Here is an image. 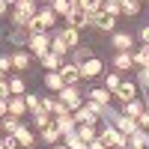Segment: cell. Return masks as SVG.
Segmentation results:
<instances>
[{
	"instance_id": "cell-28",
	"label": "cell",
	"mask_w": 149,
	"mask_h": 149,
	"mask_svg": "<svg viewBox=\"0 0 149 149\" xmlns=\"http://www.w3.org/2000/svg\"><path fill=\"white\" fill-rule=\"evenodd\" d=\"M122 81H125V78H122V74H119L116 69H113V72H104V86H107V90H110V93H116Z\"/></svg>"
},
{
	"instance_id": "cell-49",
	"label": "cell",
	"mask_w": 149,
	"mask_h": 149,
	"mask_svg": "<svg viewBox=\"0 0 149 149\" xmlns=\"http://www.w3.org/2000/svg\"><path fill=\"white\" fill-rule=\"evenodd\" d=\"M39 3H42V6H45V3H51V0H39Z\"/></svg>"
},
{
	"instance_id": "cell-34",
	"label": "cell",
	"mask_w": 149,
	"mask_h": 149,
	"mask_svg": "<svg viewBox=\"0 0 149 149\" xmlns=\"http://www.w3.org/2000/svg\"><path fill=\"white\" fill-rule=\"evenodd\" d=\"M137 86H140V93L149 98V66L146 69H137Z\"/></svg>"
},
{
	"instance_id": "cell-30",
	"label": "cell",
	"mask_w": 149,
	"mask_h": 149,
	"mask_svg": "<svg viewBox=\"0 0 149 149\" xmlns=\"http://www.w3.org/2000/svg\"><path fill=\"white\" fill-rule=\"evenodd\" d=\"M95 30H102V33H116V18L107 15V12H102V21H98Z\"/></svg>"
},
{
	"instance_id": "cell-52",
	"label": "cell",
	"mask_w": 149,
	"mask_h": 149,
	"mask_svg": "<svg viewBox=\"0 0 149 149\" xmlns=\"http://www.w3.org/2000/svg\"><path fill=\"white\" fill-rule=\"evenodd\" d=\"M146 3H149V0H146Z\"/></svg>"
},
{
	"instance_id": "cell-40",
	"label": "cell",
	"mask_w": 149,
	"mask_h": 149,
	"mask_svg": "<svg viewBox=\"0 0 149 149\" xmlns=\"http://www.w3.org/2000/svg\"><path fill=\"white\" fill-rule=\"evenodd\" d=\"M12 69H15V66H12V54H3V57H0V74H3V78H9Z\"/></svg>"
},
{
	"instance_id": "cell-3",
	"label": "cell",
	"mask_w": 149,
	"mask_h": 149,
	"mask_svg": "<svg viewBox=\"0 0 149 149\" xmlns=\"http://www.w3.org/2000/svg\"><path fill=\"white\" fill-rule=\"evenodd\" d=\"M57 95H60V102H63V104L72 110V113H74V110H78V107L86 102V95L78 90V86H63V90H60Z\"/></svg>"
},
{
	"instance_id": "cell-11",
	"label": "cell",
	"mask_w": 149,
	"mask_h": 149,
	"mask_svg": "<svg viewBox=\"0 0 149 149\" xmlns=\"http://www.w3.org/2000/svg\"><path fill=\"white\" fill-rule=\"evenodd\" d=\"M113 125H116L122 134H128V137H131V134L140 128V122L134 119V116H128V113H122V110H119V113H116V119H113Z\"/></svg>"
},
{
	"instance_id": "cell-31",
	"label": "cell",
	"mask_w": 149,
	"mask_h": 149,
	"mask_svg": "<svg viewBox=\"0 0 149 149\" xmlns=\"http://www.w3.org/2000/svg\"><path fill=\"white\" fill-rule=\"evenodd\" d=\"M122 3V15H128V18H134V15H140V0H119Z\"/></svg>"
},
{
	"instance_id": "cell-21",
	"label": "cell",
	"mask_w": 149,
	"mask_h": 149,
	"mask_svg": "<svg viewBox=\"0 0 149 149\" xmlns=\"http://www.w3.org/2000/svg\"><path fill=\"white\" fill-rule=\"evenodd\" d=\"M9 113H15V116H27V113H30L27 98H24V95H12V98H9Z\"/></svg>"
},
{
	"instance_id": "cell-14",
	"label": "cell",
	"mask_w": 149,
	"mask_h": 149,
	"mask_svg": "<svg viewBox=\"0 0 149 149\" xmlns=\"http://www.w3.org/2000/svg\"><path fill=\"white\" fill-rule=\"evenodd\" d=\"M39 140H42V143H48V146H57L60 140H63V131H60L57 122H51L48 128H42V131H39Z\"/></svg>"
},
{
	"instance_id": "cell-20",
	"label": "cell",
	"mask_w": 149,
	"mask_h": 149,
	"mask_svg": "<svg viewBox=\"0 0 149 149\" xmlns=\"http://www.w3.org/2000/svg\"><path fill=\"white\" fill-rule=\"evenodd\" d=\"M30 30L27 27H12V33H9V39H12V45H18V48H27L30 45Z\"/></svg>"
},
{
	"instance_id": "cell-36",
	"label": "cell",
	"mask_w": 149,
	"mask_h": 149,
	"mask_svg": "<svg viewBox=\"0 0 149 149\" xmlns=\"http://www.w3.org/2000/svg\"><path fill=\"white\" fill-rule=\"evenodd\" d=\"M24 98H27L30 113H39V110H42V95H36V93H24Z\"/></svg>"
},
{
	"instance_id": "cell-32",
	"label": "cell",
	"mask_w": 149,
	"mask_h": 149,
	"mask_svg": "<svg viewBox=\"0 0 149 149\" xmlns=\"http://www.w3.org/2000/svg\"><path fill=\"white\" fill-rule=\"evenodd\" d=\"M51 6H54V12H57L60 18H66L69 12L74 9V3H72V0H51Z\"/></svg>"
},
{
	"instance_id": "cell-27",
	"label": "cell",
	"mask_w": 149,
	"mask_h": 149,
	"mask_svg": "<svg viewBox=\"0 0 149 149\" xmlns=\"http://www.w3.org/2000/svg\"><path fill=\"white\" fill-rule=\"evenodd\" d=\"M63 143H66L69 149H86V143H84V137L78 134V128L69 131V134H63Z\"/></svg>"
},
{
	"instance_id": "cell-12",
	"label": "cell",
	"mask_w": 149,
	"mask_h": 149,
	"mask_svg": "<svg viewBox=\"0 0 149 149\" xmlns=\"http://www.w3.org/2000/svg\"><path fill=\"white\" fill-rule=\"evenodd\" d=\"M81 72H84V81H93V78H98V74H104V63H102L98 57H90V60L81 66Z\"/></svg>"
},
{
	"instance_id": "cell-23",
	"label": "cell",
	"mask_w": 149,
	"mask_h": 149,
	"mask_svg": "<svg viewBox=\"0 0 149 149\" xmlns=\"http://www.w3.org/2000/svg\"><path fill=\"white\" fill-rule=\"evenodd\" d=\"M63 24H66V27H78V30H84V9H81V6H74L69 15L63 18Z\"/></svg>"
},
{
	"instance_id": "cell-42",
	"label": "cell",
	"mask_w": 149,
	"mask_h": 149,
	"mask_svg": "<svg viewBox=\"0 0 149 149\" xmlns=\"http://www.w3.org/2000/svg\"><path fill=\"white\" fill-rule=\"evenodd\" d=\"M0 149H18L15 134H3V140H0Z\"/></svg>"
},
{
	"instance_id": "cell-29",
	"label": "cell",
	"mask_w": 149,
	"mask_h": 149,
	"mask_svg": "<svg viewBox=\"0 0 149 149\" xmlns=\"http://www.w3.org/2000/svg\"><path fill=\"white\" fill-rule=\"evenodd\" d=\"M149 66V45H140L134 51V69H146Z\"/></svg>"
},
{
	"instance_id": "cell-51",
	"label": "cell",
	"mask_w": 149,
	"mask_h": 149,
	"mask_svg": "<svg viewBox=\"0 0 149 149\" xmlns=\"http://www.w3.org/2000/svg\"><path fill=\"white\" fill-rule=\"evenodd\" d=\"M86 149H90V146H86Z\"/></svg>"
},
{
	"instance_id": "cell-22",
	"label": "cell",
	"mask_w": 149,
	"mask_h": 149,
	"mask_svg": "<svg viewBox=\"0 0 149 149\" xmlns=\"http://www.w3.org/2000/svg\"><path fill=\"white\" fill-rule=\"evenodd\" d=\"M0 122H3V134H15L21 125H24V116H15V113H6L3 119H0Z\"/></svg>"
},
{
	"instance_id": "cell-45",
	"label": "cell",
	"mask_w": 149,
	"mask_h": 149,
	"mask_svg": "<svg viewBox=\"0 0 149 149\" xmlns=\"http://www.w3.org/2000/svg\"><path fill=\"white\" fill-rule=\"evenodd\" d=\"M137 122H140V128H149V104H146V110H143V116H140Z\"/></svg>"
},
{
	"instance_id": "cell-50",
	"label": "cell",
	"mask_w": 149,
	"mask_h": 149,
	"mask_svg": "<svg viewBox=\"0 0 149 149\" xmlns=\"http://www.w3.org/2000/svg\"><path fill=\"white\" fill-rule=\"evenodd\" d=\"M146 9H149V3H146Z\"/></svg>"
},
{
	"instance_id": "cell-25",
	"label": "cell",
	"mask_w": 149,
	"mask_h": 149,
	"mask_svg": "<svg viewBox=\"0 0 149 149\" xmlns=\"http://www.w3.org/2000/svg\"><path fill=\"white\" fill-rule=\"evenodd\" d=\"M90 57H95V54H93V48H86V45H78V48H74V51H72V63L84 66V63H86V60H90Z\"/></svg>"
},
{
	"instance_id": "cell-24",
	"label": "cell",
	"mask_w": 149,
	"mask_h": 149,
	"mask_svg": "<svg viewBox=\"0 0 149 149\" xmlns=\"http://www.w3.org/2000/svg\"><path fill=\"white\" fill-rule=\"evenodd\" d=\"M39 6H42L39 0H18V3L12 6V9H18V12H24V15H30V18H33L36 12H39Z\"/></svg>"
},
{
	"instance_id": "cell-44",
	"label": "cell",
	"mask_w": 149,
	"mask_h": 149,
	"mask_svg": "<svg viewBox=\"0 0 149 149\" xmlns=\"http://www.w3.org/2000/svg\"><path fill=\"white\" fill-rule=\"evenodd\" d=\"M86 146H90V149H110V146H107V143L102 140V134H98L95 140H90V143H86Z\"/></svg>"
},
{
	"instance_id": "cell-38",
	"label": "cell",
	"mask_w": 149,
	"mask_h": 149,
	"mask_svg": "<svg viewBox=\"0 0 149 149\" xmlns=\"http://www.w3.org/2000/svg\"><path fill=\"white\" fill-rule=\"evenodd\" d=\"M78 134L84 137V143H90V140L98 137V128H95V125H78Z\"/></svg>"
},
{
	"instance_id": "cell-9",
	"label": "cell",
	"mask_w": 149,
	"mask_h": 149,
	"mask_svg": "<svg viewBox=\"0 0 149 149\" xmlns=\"http://www.w3.org/2000/svg\"><path fill=\"white\" fill-rule=\"evenodd\" d=\"M110 66L116 72H131L134 69V51H116L113 60H110Z\"/></svg>"
},
{
	"instance_id": "cell-47",
	"label": "cell",
	"mask_w": 149,
	"mask_h": 149,
	"mask_svg": "<svg viewBox=\"0 0 149 149\" xmlns=\"http://www.w3.org/2000/svg\"><path fill=\"white\" fill-rule=\"evenodd\" d=\"M51 149H69V146H66L63 140H60V143H57V146H51Z\"/></svg>"
},
{
	"instance_id": "cell-35",
	"label": "cell",
	"mask_w": 149,
	"mask_h": 149,
	"mask_svg": "<svg viewBox=\"0 0 149 149\" xmlns=\"http://www.w3.org/2000/svg\"><path fill=\"white\" fill-rule=\"evenodd\" d=\"M9 86H12V95H24L27 93V84H24V78H18V74L9 78Z\"/></svg>"
},
{
	"instance_id": "cell-46",
	"label": "cell",
	"mask_w": 149,
	"mask_h": 149,
	"mask_svg": "<svg viewBox=\"0 0 149 149\" xmlns=\"http://www.w3.org/2000/svg\"><path fill=\"white\" fill-rule=\"evenodd\" d=\"M9 113V98H0V116Z\"/></svg>"
},
{
	"instance_id": "cell-37",
	"label": "cell",
	"mask_w": 149,
	"mask_h": 149,
	"mask_svg": "<svg viewBox=\"0 0 149 149\" xmlns=\"http://www.w3.org/2000/svg\"><path fill=\"white\" fill-rule=\"evenodd\" d=\"M102 12H107V15H113V18H119V15H122V3H119V0H104V6H102Z\"/></svg>"
},
{
	"instance_id": "cell-1",
	"label": "cell",
	"mask_w": 149,
	"mask_h": 149,
	"mask_svg": "<svg viewBox=\"0 0 149 149\" xmlns=\"http://www.w3.org/2000/svg\"><path fill=\"white\" fill-rule=\"evenodd\" d=\"M51 42H54V30H42V33H33V36H30V45H27V51H30L36 60H42L48 51H51Z\"/></svg>"
},
{
	"instance_id": "cell-18",
	"label": "cell",
	"mask_w": 149,
	"mask_h": 149,
	"mask_svg": "<svg viewBox=\"0 0 149 149\" xmlns=\"http://www.w3.org/2000/svg\"><path fill=\"white\" fill-rule=\"evenodd\" d=\"M74 119H78V125H98V122H102V119H98L86 104H81L78 110H74Z\"/></svg>"
},
{
	"instance_id": "cell-8",
	"label": "cell",
	"mask_w": 149,
	"mask_h": 149,
	"mask_svg": "<svg viewBox=\"0 0 149 149\" xmlns=\"http://www.w3.org/2000/svg\"><path fill=\"white\" fill-rule=\"evenodd\" d=\"M15 140H18V146H21V149H36V128L24 122V125L15 131Z\"/></svg>"
},
{
	"instance_id": "cell-17",
	"label": "cell",
	"mask_w": 149,
	"mask_h": 149,
	"mask_svg": "<svg viewBox=\"0 0 149 149\" xmlns=\"http://www.w3.org/2000/svg\"><path fill=\"white\" fill-rule=\"evenodd\" d=\"M125 149H149V128H137L128 137V146Z\"/></svg>"
},
{
	"instance_id": "cell-15",
	"label": "cell",
	"mask_w": 149,
	"mask_h": 149,
	"mask_svg": "<svg viewBox=\"0 0 149 149\" xmlns=\"http://www.w3.org/2000/svg\"><path fill=\"white\" fill-rule=\"evenodd\" d=\"M42 84H45V90H48V93H60V90L66 86V81H63V74H60V72H45Z\"/></svg>"
},
{
	"instance_id": "cell-43",
	"label": "cell",
	"mask_w": 149,
	"mask_h": 149,
	"mask_svg": "<svg viewBox=\"0 0 149 149\" xmlns=\"http://www.w3.org/2000/svg\"><path fill=\"white\" fill-rule=\"evenodd\" d=\"M137 39H140V45H149V24H143L137 30Z\"/></svg>"
},
{
	"instance_id": "cell-16",
	"label": "cell",
	"mask_w": 149,
	"mask_h": 149,
	"mask_svg": "<svg viewBox=\"0 0 149 149\" xmlns=\"http://www.w3.org/2000/svg\"><path fill=\"white\" fill-rule=\"evenodd\" d=\"M51 122H54V113H51V110H39V113H30V125L36 128V131H42V128H48V125H51Z\"/></svg>"
},
{
	"instance_id": "cell-48",
	"label": "cell",
	"mask_w": 149,
	"mask_h": 149,
	"mask_svg": "<svg viewBox=\"0 0 149 149\" xmlns=\"http://www.w3.org/2000/svg\"><path fill=\"white\" fill-rule=\"evenodd\" d=\"M6 3H12V6H15V3H18V0H6Z\"/></svg>"
},
{
	"instance_id": "cell-2",
	"label": "cell",
	"mask_w": 149,
	"mask_h": 149,
	"mask_svg": "<svg viewBox=\"0 0 149 149\" xmlns=\"http://www.w3.org/2000/svg\"><path fill=\"white\" fill-rule=\"evenodd\" d=\"M98 134H102V140H104L110 149H125V146H128V134H122L113 122H104V128L98 131Z\"/></svg>"
},
{
	"instance_id": "cell-5",
	"label": "cell",
	"mask_w": 149,
	"mask_h": 149,
	"mask_svg": "<svg viewBox=\"0 0 149 149\" xmlns=\"http://www.w3.org/2000/svg\"><path fill=\"white\" fill-rule=\"evenodd\" d=\"M140 95V86H137V81H122L119 84V90L113 93V98L119 104H125V102H131V98H137Z\"/></svg>"
},
{
	"instance_id": "cell-7",
	"label": "cell",
	"mask_w": 149,
	"mask_h": 149,
	"mask_svg": "<svg viewBox=\"0 0 149 149\" xmlns=\"http://www.w3.org/2000/svg\"><path fill=\"white\" fill-rule=\"evenodd\" d=\"M60 74H63L66 86H78V84L84 81V72H81L78 63H63V66H60Z\"/></svg>"
},
{
	"instance_id": "cell-6",
	"label": "cell",
	"mask_w": 149,
	"mask_h": 149,
	"mask_svg": "<svg viewBox=\"0 0 149 149\" xmlns=\"http://www.w3.org/2000/svg\"><path fill=\"white\" fill-rule=\"evenodd\" d=\"M36 18H39V24H42V30H54L57 24H60V15L54 12V6H51V3H45V6H39V12H36Z\"/></svg>"
},
{
	"instance_id": "cell-39",
	"label": "cell",
	"mask_w": 149,
	"mask_h": 149,
	"mask_svg": "<svg viewBox=\"0 0 149 149\" xmlns=\"http://www.w3.org/2000/svg\"><path fill=\"white\" fill-rule=\"evenodd\" d=\"M98 21H102V9H95V12H84V27H98Z\"/></svg>"
},
{
	"instance_id": "cell-4",
	"label": "cell",
	"mask_w": 149,
	"mask_h": 149,
	"mask_svg": "<svg viewBox=\"0 0 149 149\" xmlns=\"http://www.w3.org/2000/svg\"><path fill=\"white\" fill-rule=\"evenodd\" d=\"M110 48H113V51H131L134 48V33H128V30L110 33Z\"/></svg>"
},
{
	"instance_id": "cell-41",
	"label": "cell",
	"mask_w": 149,
	"mask_h": 149,
	"mask_svg": "<svg viewBox=\"0 0 149 149\" xmlns=\"http://www.w3.org/2000/svg\"><path fill=\"white\" fill-rule=\"evenodd\" d=\"M104 6V0H81V9L84 12H95V9H102Z\"/></svg>"
},
{
	"instance_id": "cell-33",
	"label": "cell",
	"mask_w": 149,
	"mask_h": 149,
	"mask_svg": "<svg viewBox=\"0 0 149 149\" xmlns=\"http://www.w3.org/2000/svg\"><path fill=\"white\" fill-rule=\"evenodd\" d=\"M51 51H54V54H60V57L72 54V48H69V45H66L63 39H60V33H57V30H54V42H51Z\"/></svg>"
},
{
	"instance_id": "cell-13",
	"label": "cell",
	"mask_w": 149,
	"mask_h": 149,
	"mask_svg": "<svg viewBox=\"0 0 149 149\" xmlns=\"http://www.w3.org/2000/svg\"><path fill=\"white\" fill-rule=\"evenodd\" d=\"M57 33H60V39H63L72 51L81 45V30H78V27H66V24H63V27H57Z\"/></svg>"
},
{
	"instance_id": "cell-19",
	"label": "cell",
	"mask_w": 149,
	"mask_h": 149,
	"mask_svg": "<svg viewBox=\"0 0 149 149\" xmlns=\"http://www.w3.org/2000/svg\"><path fill=\"white\" fill-rule=\"evenodd\" d=\"M39 63H42L45 72H60V66L66 63V57H60V54H54V51H48V54L39 60Z\"/></svg>"
},
{
	"instance_id": "cell-10",
	"label": "cell",
	"mask_w": 149,
	"mask_h": 149,
	"mask_svg": "<svg viewBox=\"0 0 149 149\" xmlns=\"http://www.w3.org/2000/svg\"><path fill=\"white\" fill-rule=\"evenodd\" d=\"M12 66H15V72H27L33 66V54L27 48H15V51H12Z\"/></svg>"
},
{
	"instance_id": "cell-26",
	"label": "cell",
	"mask_w": 149,
	"mask_h": 149,
	"mask_svg": "<svg viewBox=\"0 0 149 149\" xmlns=\"http://www.w3.org/2000/svg\"><path fill=\"white\" fill-rule=\"evenodd\" d=\"M86 98H95V102H102V104H110L113 93H110L107 86H95V90H90V93H86Z\"/></svg>"
}]
</instances>
